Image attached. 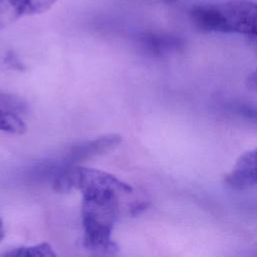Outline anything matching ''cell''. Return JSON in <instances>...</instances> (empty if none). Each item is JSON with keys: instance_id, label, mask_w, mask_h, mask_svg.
I'll return each instance as SVG.
<instances>
[{"instance_id": "1", "label": "cell", "mask_w": 257, "mask_h": 257, "mask_svg": "<svg viewBox=\"0 0 257 257\" xmlns=\"http://www.w3.org/2000/svg\"><path fill=\"white\" fill-rule=\"evenodd\" d=\"M57 184L63 193L73 189L81 192L84 247L96 253H115L117 245L111 239L112 231L123 198L132 196L134 189L109 173L79 165H64Z\"/></svg>"}, {"instance_id": "2", "label": "cell", "mask_w": 257, "mask_h": 257, "mask_svg": "<svg viewBox=\"0 0 257 257\" xmlns=\"http://www.w3.org/2000/svg\"><path fill=\"white\" fill-rule=\"evenodd\" d=\"M190 16L202 31L239 33L257 42V3L253 1L198 4L192 7Z\"/></svg>"}, {"instance_id": "3", "label": "cell", "mask_w": 257, "mask_h": 257, "mask_svg": "<svg viewBox=\"0 0 257 257\" xmlns=\"http://www.w3.org/2000/svg\"><path fill=\"white\" fill-rule=\"evenodd\" d=\"M122 138L118 134H107L93 140L84 141L71 147L64 159V165H79V163L103 155L115 149Z\"/></svg>"}, {"instance_id": "4", "label": "cell", "mask_w": 257, "mask_h": 257, "mask_svg": "<svg viewBox=\"0 0 257 257\" xmlns=\"http://www.w3.org/2000/svg\"><path fill=\"white\" fill-rule=\"evenodd\" d=\"M225 184L233 190H246L257 185V148L242 154L225 175Z\"/></svg>"}, {"instance_id": "5", "label": "cell", "mask_w": 257, "mask_h": 257, "mask_svg": "<svg viewBox=\"0 0 257 257\" xmlns=\"http://www.w3.org/2000/svg\"><path fill=\"white\" fill-rule=\"evenodd\" d=\"M56 0H0V18L5 21L47 11Z\"/></svg>"}, {"instance_id": "6", "label": "cell", "mask_w": 257, "mask_h": 257, "mask_svg": "<svg viewBox=\"0 0 257 257\" xmlns=\"http://www.w3.org/2000/svg\"><path fill=\"white\" fill-rule=\"evenodd\" d=\"M140 47L152 55H164L178 49L182 42L176 36L164 33L147 31L142 33L138 39Z\"/></svg>"}, {"instance_id": "7", "label": "cell", "mask_w": 257, "mask_h": 257, "mask_svg": "<svg viewBox=\"0 0 257 257\" xmlns=\"http://www.w3.org/2000/svg\"><path fill=\"white\" fill-rule=\"evenodd\" d=\"M1 256L6 257H52L55 256V253L52 247L48 243H40L28 247H19L3 252Z\"/></svg>"}, {"instance_id": "8", "label": "cell", "mask_w": 257, "mask_h": 257, "mask_svg": "<svg viewBox=\"0 0 257 257\" xmlns=\"http://www.w3.org/2000/svg\"><path fill=\"white\" fill-rule=\"evenodd\" d=\"M0 131L20 135L26 131V125L14 112L0 108Z\"/></svg>"}, {"instance_id": "9", "label": "cell", "mask_w": 257, "mask_h": 257, "mask_svg": "<svg viewBox=\"0 0 257 257\" xmlns=\"http://www.w3.org/2000/svg\"><path fill=\"white\" fill-rule=\"evenodd\" d=\"M247 84L250 88L257 90V69L253 71L247 78Z\"/></svg>"}, {"instance_id": "10", "label": "cell", "mask_w": 257, "mask_h": 257, "mask_svg": "<svg viewBox=\"0 0 257 257\" xmlns=\"http://www.w3.org/2000/svg\"><path fill=\"white\" fill-rule=\"evenodd\" d=\"M4 237V228H3V223H2V220L0 218V241L3 239Z\"/></svg>"}, {"instance_id": "11", "label": "cell", "mask_w": 257, "mask_h": 257, "mask_svg": "<svg viewBox=\"0 0 257 257\" xmlns=\"http://www.w3.org/2000/svg\"><path fill=\"white\" fill-rule=\"evenodd\" d=\"M0 26H2V21H1V18H0Z\"/></svg>"}]
</instances>
